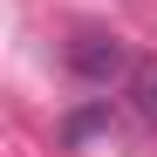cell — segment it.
<instances>
[{
  "mask_svg": "<svg viewBox=\"0 0 157 157\" xmlns=\"http://www.w3.org/2000/svg\"><path fill=\"white\" fill-rule=\"evenodd\" d=\"M68 68L82 75V82H109V75H123V41H116V34L82 28V34L68 41Z\"/></svg>",
  "mask_w": 157,
  "mask_h": 157,
  "instance_id": "6da1fadb",
  "label": "cell"
},
{
  "mask_svg": "<svg viewBox=\"0 0 157 157\" xmlns=\"http://www.w3.org/2000/svg\"><path fill=\"white\" fill-rule=\"evenodd\" d=\"M130 102H137V116H144V123H157V55L130 68Z\"/></svg>",
  "mask_w": 157,
  "mask_h": 157,
  "instance_id": "7a4b0ae2",
  "label": "cell"
},
{
  "mask_svg": "<svg viewBox=\"0 0 157 157\" xmlns=\"http://www.w3.org/2000/svg\"><path fill=\"white\" fill-rule=\"evenodd\" d=\"M96 130H109V102H89V109L68 116V144H89Z\"/></svg>",
  "mask_w": 157,
  "mask_h": 157,
  "instance_id": "3957f363",
  "label": "cell"
}]
</instances>
